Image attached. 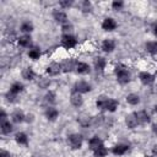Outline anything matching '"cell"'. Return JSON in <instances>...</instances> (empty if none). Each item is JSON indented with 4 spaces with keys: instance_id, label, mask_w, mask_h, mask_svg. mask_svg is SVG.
I'll return each instance as SVG.
<instances>
[{
    "instance_id": "cell-1",
    "label": "cell",
    "mask_w": 157,
    "mask_h": 157,
    "mask_svg": "<svg viewBox=\"0 0 157 157\" xmlns=\"http://www.w3.org/2000/svg\"><path fill=\"white\" fill-rule=\"evenodd\" d=\"M96 107L101 110H105V112H110L114 113L118 107H119V102L114 98H109L107 96H99L96 101Z\"/></svg>"
},
{
    "instance_id": "cell-2",
    "label": "cell",
    "mask_w": 157,
    "mask_h": 157,
    "mask_svg": "<svg viewBox=\"0 0 157 157\" xmlns=\"http://www.w3.org/2000/svg\"><path fill=\"white\" fill-rule=\"evenodd\" d=\"M114 74H115L117 81L120 85H128L131 81V74H130L129 69L123 64H118L114 67Z\"/></svg>"
},
{
    "instance_id": "cell-3",
    "label": "cell",
    "mask_w": 157,
    "mask_h": 157,
    "mask_svg": "<svg viewBox=\"0 0 157 157\" xmlns=\"http://www.w3.org/2000/svg\"><path fill=\"white\" fill-rule=\"evenodd\" d=\"M67 144L72 150H80L83 144V137L80 134H70L67 136Z\"/></svg>"
},
{
    "instance_id": "cell-4",
    "label": "cell",
    "mask_w": 157,
    "mask_h": 157,
    "mask_svg": "<svg viewBox=\"0 0 157 157\" xmlns=\"http://www.w3.org/2000/svg\"><path fill=\"white\" fill-rule=\"evenodd\" d=\"M77 38L74 36V34H63L61 36V39H60V44L63 48L65 49H71L77 45Z\"/></svg>"
},
{
    "instance_id": "cell-5",
    "label": "cell",
    "mask_w": 157,
    "mask_h": 157,
    "mask_svg": "<svg viewBox=\"0 0 157 157\" xmlns=\"http://www.w3.org/2000/svg\"><path fill=\"white\" fill-rule=\"evenodd\" d=\"M92 91V86L91 83H88L87 81L85 80H80L77 81L75 85H74V92H77V93H88Z\"/></svg>"
},
{
    "instance_id": "cell-6",
    "label": "cell",
    "mask_w": 157,
    "mask_h": 157,
    "mask_svg": "<svg viewBox=\"0 0 157 157\" xmlns=\"http://www.w3.org/2000/svg\"><path fill=\"white\" fill-rule=\"evenodd\" d=\"M76 64H77V61H76L75 59H72V58L65 59V60L61 63V70H63V72H71V71H75Z\"/></svg>"
},
{
    "instance_id": "cell-7",
    "label": "cell",
    "mask_w": 157,
    "mask_h": 157,
    "mask_svg": "<svg viewBox=\"0 0 157 157\" xmlns=\"http://www.w3.org/2000/svg\"><path fill=\"white\" fill-rule=\"evenodd\" d=\"M139 78H140L141 83L145 86H150L155 82V76L152 74H150L148 71H141L139 74Z\"/></svg>"
},
{
    "instance_id": "cell-8",
    "label": "cell",
    "mask_w": 157,
    "mask_h": 157,
    "mask_svg": "<svg viewBox=\"0 0 157 157\" xmlns=\"http://www.w3.org/2000/svg\"><path fill=\"white\" fill-rule=\"evenodd\" d=\"M117 27H118V23H117V21H115L114 18H112V17L104 18L103 22H102V28H103L105 32H112V31H114Z\"/></svg>"
},
{
    "instance_id": "cell-9",
    "label": "cell",
    "mask_w": 157,
    "mask_h": 157,
    "mask_svg": "<svg viewBox=\"0 0 157 157\" xmlns=\"http://www.w3.org/2000/svg\"><path fill=\"white\" fill-rule=\"evenodd\" d=\"M47 74L49 75V76H56V75H59L60 72H63V70H61V64H59V63H56V61H53V63H50L49 65H48V67H47Z\"/></svg>"
},
{
    "instance_id": "cell-10",
    "label": "cell",
    "mask_w": 157,
    "mask_h": 157,
    "mask_svg": "<svg viewBox=\"0 0 157 157\" xmlns=\"http://www.w3.org/2000/svg\"><path fill=\"white\" fill-rule=\"evenodd\" d=\"M53 18L55 20V22L60 23L61 26L69 22L67 15H66L64 11H61V10H54V11H53Z\"/></svg>"
},
{
    "instance_id": "cell-11",
    "label": "cell",
    "mask_w": 157,
    "mask_h": 157,
    "mask_svg": "<svg viewBox=\"0 0 157 157\" xmlns=\"http://www.w3.org/2000/svg\"><path fill=\"white\" fill-rule=\"evenodd\" d=\"M44 115H45L47 120H49V121H55V120L58 119V117H59V110H58L55 107L52 105V107H48V108L45 109Z\"/></svg>"
},
{
    "instance_id": "cell-12",
    "label": "cell",
    "mask_w": 157,
    "mask_h": 157,
    "mask_svg": "<svg viewBox=\"0 0 157 157\" xmlns=\"http://www.w3.org/2000/svg\"><path fill=\"white\" fill-rule=\"evenodd\" d=\"M129 151V146L126 144H118L112 147V153L114 156H123Z\"/></svg>"
},
{
    "instance_id": "cell-13",
    "label": "cell",
    "mask_w": 157,
    "mask_h": 157,
    "mask_svg": "<svg viewBox=\"0 0 157 157\" xmlns=\"http://www.w3.org/2000/svg\"><path fill=\"white\" fill-rule=\"evenodd\" d=\"M11 120L16 124H20V123H23L26 121V114L21 110V109H15L12 113H11Z\"/></svg>"
},
{
    "instance_id": "cell-14",
    "label": "cell",
    "mask_w": 157,
    "mask_h": 157,
    "mask_svg": "<svg viewBox=\"0 0 157 157\" xmlns=\"http://www.w3.org/2000/svg\"><path fill=\"white\" fill-rule=\"evenodd\" d=\"M70 103H71L74 107L80 108V107L83 104V98H82V94L72 91V93H71V96H70Z\"/></svg>"
},
{
    "instance_id": "cell-15",
    "label": "cell",
    "mask_w": 157,
    "mask_h": 157,
    "mask_svg": "<svg viewBox=\"0 0 157 157\" xmlns=\"http://www.w3.org/2000/svg\"><path fill=\"white\" fill-rule=\"evenodd\" d=\"M125 124H126V126L129 129H135L139 125V120H137V117H136L135 112L125 117Z\"/></svg>"
},
{
    "instance_id": "cell-16",
    "label": "cell",
    "mask_w": 157,
    "mask_h": 157,
    "mask_svg": "<svg viewBox=\"0 0 157 157\" xmlns=\"http://www.w3.org/2000/svg\"><path fill=\"white\" fill-rule=\"evenodd\" d=\"M75 71L78 74V75H87L91 72V66L86 63H82V61H77L76 64V69Z\"/></svg>"
},
{
    "instance_id": "cell-17",
    "label": "cell",
    "mask_w": 157,
    "mask_h": 157,
    "mask_svg": "<svg viewBox=\"0 0 157 157\" xmlns=\"http://www.w3.org/2000/svg\"><path fill=\"white\" fill-rule=\"evenodd\" d=\"M115 49V42L113 39H104L102 42V50L104 53H112Z\"/></svg>"
},
{
    "instance_id": "cell-18",
    "label": "cell",
    "mask_w": 157,
    "mask_h": 157,
    "mask_svg": "<svg viewBox=\"0 0 157 157\" xmlns=\"http://www.w3.org/2000/svg\"><path fill=\"white\" fill-rule=\"evenodd\" d=\"M93 66H94V69L97 71H103L105 69V66H107V60L103 56H97L93 60Z\"/></svg>"
},
{
    "instance_id": "cell-19",
    "label": "cell",
    "mask_w": 157,
    "mask_h": 157,
    "mask_svg": "<svg viewBox=\"0 0 157 157\" xmlns=\"http://www.w3.org/2000/svg\"><path fill=\"white\" fill-rule=\"evenodd\" d=\"M135 113H136L139 124H147V123H150L151 117H150V114L146 110H140V112H135Z\"/></svg>"
},
{
    "instance_id": "cell-20",
    "label": "cell",
    "mask_w": 157,
    "mask_h": 157,
    "mask_svg": "<svg viewBox=\"0 0 157 157\" xmlns=\"http://www.w3.org/2000/svg\"><path fill=\"white\" fill-rule=\"evenodd\" d=\"M17 43H18V45H21V47L27 48V47H29V45L32 44V38H31L29 34H23V36H21V37L17 38Z\"/></svg>"
},
{
    "instance_id": "cell-21",
    "label": "cell",
    "mask_w": 157,
    "mask_h": 157,
    "mask_svg": "<svg viewBox=\"0 0 157 157\" xmlns=\"http://www.w3.org/2000/svg\"><path fill=\"white\" fill-rule=\"evenodd\" d=\"M22 77L26 80V81H33L36 78V72L32 67H25L22 70Z\"/></svg>"
},
{
    "instance_id": "cell-22",
    "label": "cell",
    "mask_w": 157,
    "mask_h": 157,
    "mask_svg": "<svg viewBox=\"0 0 157 157\" xmlns=\"http://www.w3.org/2000/svg\"><path fill=\"white\" fill-rule=\"evenodd\" d=\"M12 130H13V126H12V124L9 120H5V121L0 123V131H1V134L9 135L10 132H12Z\"/></svg>"
},
{
    "instance_id": "cell-23",
    "label": "cell",
    "mask_w": 157,
    "mask_h": 157,
    "mask_svg": "<svg viewBox=\"0 0 157 157\" xmlns=\"http://www.w3.org/2000/svg\"><path fill=\"white\" fill-rule=\"evenodd\" d=\"M103 145V141L101 140V137H98V136H93V137H91L90 139V141H88V147H90V150H92V151H94V150H97L99 146H102Z\"/></svg>"
},
{
    "instance_id": "cell-24",
    "label": "cell",
    "mask_w": 157,
    "mask_h": 157,
    "mask_svg": "<svg viewBox=\"0 0 157 157\" xmlns=\"http://www.w3.org/2000/svg\"><path fill=\"white\" fill-rule=\"evenodd\" d=\"M44 102L48 104V107H52L56 102V94L54 91H48L44 96Z\"/></svg>"
},
{
    "instance_id": "cell-25",
    "label": "cell",
    "mask_w": 157,
    "mask_h": 157,
    "mask_svg": "<svg viewBox=\"0 0 157 157\" xmlns=\"http://www.w3.org/2000/svg\"><path fill=\"white\" fill-rule=\"evenodd\" d=\"M42 55V52H40V48L38 47H31L29 50H28V58L32 59V60H38Z\"/></svg>"
},
{
    "instance_id": "cell-26",
    "label": "cell",
    "mask_w": 157,
    "mask_h": 157,
    "mask_svg": "<svg viewBox=\"0 0 157 157\" xmlns=\"http://www.w3.org/2000/svg\"><path fill=\"white\" fill-rule=\"evenodd\" d=\"M23 90H25V86H23V83L22 82H20V81H16V82H13L11 86H10V92L11 93H15V94H20L21 92H23Z\"/></svg>"
},
{
    "instance_id": "cell-27",
    "label": "cell",
    "mask_w": 157,
    "mask_h": 157,
    "mask_svg": "<svg viewBox=\"0 0 157 157\" xmlns=\"http://www.w3.org/2000/svg\"><path fill=\"white\" fill-rule=\"evenodd\" d=\"M33 29H34L33 23H32V22H29V21H23V22L21 23V26H20V31H21V32H23L25 34H29Z\"/></svg>"
},
{
    "instance_id": "cell-28",
    "label": "cell",
    "mask_w": 157,
    "mask_h": 157,
    "mask_svg": "<svg viewBox=\"0 0 157 157\" xmlns=\"http://www.w3.org/2000/svg\"><path fill=\"white\" fill-rule=\"evenodd\" d=\"M125 99H126V103L130 105H137L140 103V96L137 93H129Z\"/></svg>"
},
{
    "instance_id": "cell-29",
    "label": "cell",
    "mask_w": 157,
    "mask_h": 157,
    "mask_svg": "<svg viewBox=\"0 0 157 157\" xmlns=\"http://www.w3.org/2000/svg\"><path fill=\"white\" fill-rule=\"evenodd\" d=\"M15 141L18 144V145H23V146H26V145H28V136L25 134V132H17L16 135H15Z\"/></svg>"
},
{
    "instance_id": "cell-30",
    "label": "cell",
    "mask_w": 157,
    "mask_h": 157,
    "mask_svg": "<svg viewBox=\"0 0 157 157\" xmlns=\"http://www.w3.org/2000/svg\"><path fill=\"white\" fill-rule=\"evenodd\" d=\"M145 49L147 53L152 54V55H156L157 54V40H151V42H147L145 44Z\"/></svg>"
},
{
    "instance_id": "cell-31",
    "label": "cell",
    "mask_w": 157,
    "mask_h": 157,
    "mask_svg": "<svg viewBox=\"0 0 157 157\" xmlns=\"http://www.w3.org/2000/svg\"><path fill=\"white\" fill-rule=\"evenodd\" d=\"M108 155V148L104 146V144L102 146H99L97 150L93 151V156L94 157H105Z\"/></svg>"
},
{
    "instance_id": "cell-32",
    "label": "cell",
    "mask_w": 157,
    "mask_h": 157,
    "mask_svg": "<svg viewBox=\"0 0 157 157\" xmlns=\"http://www.w3.org/2000/svg\"><path fill=\"white\" fill-rule=\"evenodd\" d=\"M81 11L83 13H88L92 11V2L88 1V0H85L81 2Z\"/></svg>"
},
{
    "instance_id": "cell-33",
    "label": "cell",
    "mask_w": 157,
    "mask_h": 157,
    "mask_svg": "<svg viewBox=\"0 0 157 157\" xmlns=\"http://www.w3.org/2000/svg\"><path fill=\"white\" fill-rule=\"evenodd\" d=\"M61 31H63V34H72V31H74V26L67 22L65 25L61 26Z\"/></svg>"
},
{
    "instance_id": "cell-34",
    "label": "cell",
    "mask_w": 157,
    "mask_h": 157,
    "mask_svg": "<svg viewBox=\"0 0 157 157\" xmlns=\"http://www.w3.org/2000/svg\"><path fill=\"white\" fill-rule=\"evenodd\" d=\"M5 99H6V102H9V103H16L18 99H17V94H15V93H11L10 91L5 94Z\"/></svg>"
},
{
    "instance_id": "cell-35",
    "label": "cell",
    "mask_w": 157,
    "mask_h": 157,
    "mask_svg": "<svg viewBox=\"0 0 157 157\" xmlns=\"http://www.w3.org/2000/svg\"><path fill=\"white\" fill-rule=\"evenodd\" d=\"M103 120H104V118L102 115L93 117V118H91V125L92 126H98V125H101L103 123Z\"/></svg>"
},
{
    "instance_id": "cell-36",
    "label": "cell",
    "mask_w": 157,
    "mask_h": 157,
    "mask_svg": "<svg viewBox=\"0 0 157 157\" xmlns=\"http://www.w3.org/2000/svg\"><path fill=\"white\" fill-rule=\"evenodd\" d=\"M112 7H113V10H121L124 7V1H121V0H114L112 2Z\"/></svg>"
},
{
    "instance_id": "cell-37",
    "label": "cell",
    "mask_w": 157,
    "mask_h": 157,
    "mask_svg": "<svg viewBox=\"0 0 157 157\" xmlns=\"http://www.w3.org/2000/svg\"><path fill=\"white\" fill-rule=\"evenodd\" d=\"M50 85V80L49 78H40L39 82H38V86L40 88H48Z\"/></svg>"
},
{
    "instance_id": "cell-38",
    "label": "cell",
    "mask_w": 157,
    "mask_h": 157,
    "mask_svg": "<svg viewBox=\"0 0 157 157\" xmlns=\"http://www.w3.org/2000/svg\"><path fill=\"white\" fill-rule=\"evenodd\" d=\"M74 5V1L72 0H66V1H59V6L63 7V9H69Z\"/></svg>"
},
{
    "instance_id": "cell-39",
    "label": "cell",
    "mask_w": 157,
    "mask_h": 157,
    "mask_svg": "<svg viewBox=\"0 0 157 157\" xmlns=\"http://www.w3.org/2000/svg\"><path fill=\"white\" fill-rule=\"evenodd\" d=\"M5 120H7V115H6L5 110L2 109L1 113H0V123H1V121H5Z\"/></svg>"
},
{
    "instance_id": "cell-40",
    "label": "cell",
    "mask_w": 157,
    "mask_h": 157,
    "mask_svg": "<svg viewBox=\"0 0 157 157\" xmlns=\"http://www.w3.org/2000/svg\"><path fill=\"white\" fill-rule=\"evenodd\" d=\"M33 120H34V115L33 114H27L26 115V121L29 124V123H33Z\"/></svg>"
},
{
    "instance_id": "cell-41",
    "label": "cell",
    "mask_w": 157,
    "mask_h": 157,
    "mask_svg": "<svg viewBox=\"0 0 157 157\" xmlns=\"http://www.w3.org/2000/svg\"><path fill=\"white\" fill-rule=\"evenodd\" d=\"M0 157H11V155H10L7 151L1 150V151H0Z\"/></svg>"
},
{
    "instance_id": "cell-42",
    "label": "cell",
    "mask_w": 157,
    "mask_h": 157,
    "mask_svg": "<svg viewBox=\"0 0 157 157\" xmlns=\"http://www.w3.org/2000/svg\"><path fill=\"white\" fill-rule=\"evenodd\" d=\"M152 32H153V34L157 37V21L152 23Z\"/></svg>"
},
{
    "instance_id": "cell-43",
    "label": "cell",
    "mask_w": 157,
    "mask_h": 157,
    "mask_svg": "<svg viewBox=\"0 0 157 157\" xmlns=\"http://www.w3.org/2000/svg\"><path fill=\"white\" fill-rule=\"evenodd\" d=\"M152 153H153V156L157 157V145H155V146L152 147Z\"/></svg>"
},
{
    "instance_id": "cell-44",
    "label": "cell",
    "mask_w": 157,
    "mask_h": 157,
    "mask_svg": "<svg viewBox=\"0 0 157 157\" xmlns=\"http://www.w3.org/2000/svg\"><path fill=\"white\" fill-rule=\"evenodd\" d=\"M152 131H153V132H155V134L157 135V123L152 125Z\"/></svg>"
},
{
    "instance_id": "cell-45",
    "label": "cell",
    "mask_w": 157,
    "mask_h": 157,
    "mask_svg": "<svg viewBox=\"0 0 157 157\" xmlns=\"http://www.w3.org/2000/svg\"><path fill=\"white\" fill-rule=\"evenodd\" d=\"M155 112H156V114H157V104L155 105Z\"/></svg>"
},
{
    "instance_id": "cell-46",
    "label": "cell",
    "mask_w": 157,
    "mask_h": 157,
    "mask_svg": "<svg viewBox=\"0 0 157 157\" xmlns=\"http://www.w3.org/2000/svg\"><path fill=\"white\" fill-rule=\"evenodd\" d=\"M145 157H152V156H145Z\"/></svg>"
}]
</instances>
